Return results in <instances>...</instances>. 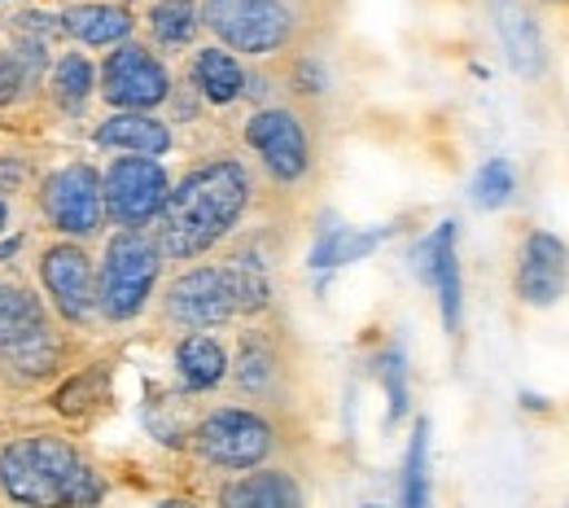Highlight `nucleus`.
Masks as SVG:
<instances>
[{
  "instance_id": "nucleus-1",
  "label": "nucleus",
  "mask_w": 569,
  "mask_h": 508,
  "mask_svg": "<svg viewBox=\"0 0 569 508\" xmlns=\"http://www.w3.org/2000/svg\"><path fill=\"white\" fill-rule=\"evenodd\" d=\"M250 202V176L232 158H214L193 167L158 216V250L171 259H198L219 246Z\"/></svg>"
},
{
  "instance_id": "nucleus-2",
  "label": "nucleus",
  "mask_w": 569,
  "mask_h": 508,
  "mask_svg": "<svg viewBox=\"0 0 569 508\" xmlns=\"http://www.w3.org/2000/svg\"><path fill=\"white\" fill-rule=\"evenodd\" d=\"M0 487L22 508H97L106 496L97 469L53 435L9 442L0 451Z\"/></svg>"
},
{
  "instance_id": "nucleus-3",
  "label": "nucleus",
  "mask_w": 569,
  "mask_h": 508,
  "mask_svg": "<svg viewBox=\"0 0 569 508\" xmlns=\"http://www.w3.org/2000/svg\"><path fill=\"white\" fill-rule=\"evenodd\" d=\"M162 272V250L141 228H123L101 259V281H97V307L106 320H132L149 302L153 281Z\"/></svg>"
},
{
  "instance_id": "nucleus-4",
  "label": "nucleus",
  "mask_w": 569,
  "mask_h": 508,
  "mask_svg": "<svg viewBox=\"0 0 569 508\" xmlns=\"http://www.w3.org/2000/svg\"><path fill=\"white\" fill-rule=\"evenodd\" d=\"M214 36L237 53H277L293 36V13L281 0H207L198 13Z\"/></svg>"
},
{
  "instance_id": "nucleus-5",
  "label": "nucleus",
  "mask_w": 569,
  "mask_h": 508,
  "mask_svg": "<svg viewBox=\"0 0 569 508\" xmlns=\"http://www.w3.org/2000/svg\"><path fill=\"white\" fill-rule=\"evenodd\" d=\"M0 356L27 377H40L58 363V342L40 298L22 286H0Z\"/></svg>"
},
{
  "instance_id": "nucleus-6",
  "label": "nucleus",
  "mask_w": 569,
  "mask_h": 508,
  "mask_svg": "<svg viewBox=\"0 0 569 508\" xmlns=\"http://www.w3.org/2000/svg\"><path fill=\"white\" fill-rule=\"evenodd\" d=\"M277 447L272 426L246 408H219L193 430V451L219 469H259Z\"/></svg>"
},
{
  "instance_id": "nucleus-7",
  "label": "nucleus",
  "mask_w": 569,
  "mask_h": 508,
  "mask_svg": "<svg viewBox=\"0 0 569 508\" xmlns=\"http://www.w3.org/2000/svg\"><path fill=\"white\" fill-rule=\"evenodd\" d=\"M167 193H171V180H167L162 162L141 158V153L114 158L106 180H101L106 216L114 219V223H123V228H141V223L162 216Z\"/></svg>"
},
{
  "instance_id": "nucleus-8",
  "label": "nucleus",
  "mask_w": 569,
  "mask_h": 508,
  "mask_svg": "<svg viewBox=\"0 0 569 508\" xmlns=\"http://www.w3.org/2000/svg\"><path fill=\"white\" fill-rule=\"evenodd\" d=\"M44 216L53 228L71 232V237H92L106 219V198H101V176L88 162H71L62 171H53L44 180Z\"/></svg>"
},
{
  "instance_id": "nucleus-9",
  "label": "nucleus",
  "mask_w": 569,
  "mask_h": 508,
  "mask_svg": "<svg viewBox=\"0 0 569 508\" xmlns=\"http://www.w3.org/2000/svg\"><path fill=\"white\" fill-rule=\"evenodd\" d=\"M101 92L110 106L119 110H153L171 97V74L167 67L141 49V44H119L110 58H106V71H101Z\"/></svg>"
},
{
  "instance_id": "nucleus-10",
  "label": "nucleus",
  "mask_w": 569,
  "mask_h": 508,
  "mask_svg": "<svg viewBox=\"0 0 569 508\" xmlns=\"http://www.w3.org/2000/svg\"><path fill=\"white\" fill-rule=\"evenodd\" d=\"M246 141L263 158V167L284 185H293L311 171V141H307V128L293 110H259L246 123Z\"/></svg>"
},
{
  "instance_id": "nucleus-11",
  "label": "nucleus",
  "mask_w": 569,
  "mask_h": 508,
  "mask_svg": "<svg viewBox=\"0 0 569 508\" xmlns=\"http://www.w3.org/2000/svg\"><path fill=\"white\" fill-rule=\"evenodd\" d=\"M167 316L176 325H189V329H207V325H223V320L241 316L228 268H193L180 281H171Z\"/></svg>"
},
{
  "instance_id": "nucleus-12",
  "label": "nucleus",
  "mask_w": 569,
  "mask_h": 508,
  "mask_svg": "<svg viewBox=\"0 0 569 508\" xmlns=\"http://www.w3.org/2000/svg\"><path fill=\"white\" fill-rule=\"evenodd\" d=\"M40 277H44V290L53 293V307L83 325L92 311H97V281H92V259L88 250H79L71 241H58L40 255Z\"/></svg>"
},
{
  "instance_id": "nucleus-13",
  "label": "nucleus",
  "mask_w": 569,
  "mask_h": 508,
  "mask_svg": "<svg viewBox=\"0 0 569 508\" xmlns=\"http://www.w3.org/2000/svg\"><path fill=\"white\" fill-rule=\"evenodd\" d=\"M569 286V250L552 232H530L517 263V298L526 307H552Z\"/></svg>"
},
{
  "instance_id": "nucleus-14",
  "label": "nucleus",
  "mask_w": 569,
  "mask_h": 508,
  "mask_svg": "<svg viewBox=\"0 0 569 508\" xmlns=\"http://www.w3.org/2000/svg\"><path fill=\"white\" fill-rule=\"evenodd\" d=\"M412 259H417V272L438 290L447 333H456V329H460V259H456V223L442 219L426 241L417 246Z\"/></svg>"
},
{
  "instance_id": "nucleus-15",
  "label": "nucleus",
  "mask_w": 569,
  "mask_h": 508,
  "mask_svg": "<svg viewBox=\"0 0 569 508\" xmlns=\"http://www.w3.org/2000/svg\"><path fill=\"white\" fill-rule=\"evenodd\" d=\"M496 27H499L503 49H508L512 71L526 74V79L543 74V67H548V53H543L539 27H535V18H530V13H526L517 0H496Z\"/></svg>"
},
{
  "instance_id": "nucleus-16",
  "label": "nucleus",
  "mask_w": 569,
  "mask_h": 508,
  "mask_svg": "<svg viewBox=\"0 0 569 508\" xmlns=\"http://www.w3.org/2000/svg\"><path fill=\"white\" fill-rule=\"evenodd\" d=\"M97 146L153 158V153H167V149H171V132H167V123L153 119V114L123 110V114H110V119L97 128Z\"/></svg>"
},
{
  "instance_id": "nucleus-17",
  "label": "nucleus",
  "mask_w": 569,
  "mask_h": 508,
  "mask_svg": "<svg viewBox=\"0 0 569 508\" xmlns=\"http://www.w3.org/2000/svg\"><path fill=\"white\" fill-rule=\"evenodd\" d=\"M219 508H302L298 482L281 469L246 474L219 491Z\"/></svg>"
},
{
  "instance_id": "nucleus-18",
  "label": "nucleus",
  "mask_w": 569,
  "mask_h": 508,
  "mask_svg": "<svg viewBox=\"0 0 569 508\" xmlns=\"http://www.w3.org/2000/svg\"><path fill=\"white\" fill-rule=\"evenodd\" d=\"M62 31L79 44H119L132 31V13L123 4H74L62 13Z\"/></svg>"
},
{
  "instance_id": "nucleus-19",
  "label": "nucleus",
  "mask_w": 569,
  "mask_h": 508,
  "mask_svg": "<svg viewBox=\"0 0 569 508\" xmlns=\"http://www.w3.org/2000/svg\"><path fill=\"white\" fill-rule=\"evenodd\" d=\"M176 368H180V381L189 390H214L223 377H228V356L223 347L207 338V333H189L180 347H176Z\"/></svg>"
},
{
  "instance_id": "nucleus-20",
  "label": "nucleus",
  "mask_w": 569,
  "mask_h": 508,
  "mask_svg": "<svg viewBox=\"0 0 569 508\" xmlns=\"http://www.w3.org/2000/svg\"><path fill=\"white\" fill-rule=\"evenodd\" d=\"M193 83H198V92H202L211 106H228V101H237V97L246 92V71H241V62H237L232 53H223V49H202V53L193 58Z\"/></svg>"
},
{
  "instance_id": "nucleus-21",
  "label": "nucleus",
  "mask_w": 569,
  "mask_h": 508,
  "mask_svg": "<svg viewBox=\"0 0 569 508\" xmlns=\"http://www.w3.org/2000/svg\"><path fill=\"white\" fill-rule=\"evenodd\" d=\"M386 237H390V228H329V232L311 246V268H342V263H356L363 255H372Z\"/></svg>"
},
{
  "instance_id": "nucleus-22",
  "label": "nucleus",
  "mask_w": 569,
  "mask_h": 508,
  "mask_svg": "<svg viewBox=\"0 0 569 508\" xmlns=\"http://www.w3.org/2000/svg\"><path fill=\"white\" fill-rule=\"evenodd\" d=\"M232 377H237V386H241L246 395H268V390L277 386V377H281L277 347H272L263 333H250V338L241 342V351H237Z\"/></svg>"
},
{
  "instance_id": "nucleus-23",
  "label": "nucleus",
  "mask_w": 569,
  "mask_h": 508,
  "mask_svg": "<svg viewBox=\"0 0 569 508\" xmlns=\"http://www.w3.org/2000/svg\"><path fill=\"white\" fill-rule=\"evenodd\" d=\"M228 277H232V290H237V311L241 316H254L272 302V281H268V268L254 259V255H237L223 263Z\"/></svg>"
},
{
  "instance_id": "nucleus-24",
  "label": "nucleus",
  "mask_w": 569,
  "mask_h": 508,
  "mask_svg": "<svg viewBox=\"0 0 569 508\" xmlns=\"http://www.w3.org/2000/svg\"><path fill=\"white\" fill-rule=\"evenodd\" d=\"M399 508H429V421H417L412 442H408Z\"/></svg>"
},
{
  "instance_id": "nucleus-25",
  "label": "nucleus",
  "mask_w": 569,
  "mask_h": 508,
  "mask_svg": "<svg viewBox=\"0 0 569 508\" xmlns=\"http://www.w3.org/2000/svg\"><path fill=\"white\" fill-rule=\"evenodd\" d=\"M92 83H97L92 62L79 58V53H67V58L58 62V71H53V97H58L67 110H79V106H88Z\"/></svg>"
},
{
  "instance_id": "nucleus-26",
  "label": "nucleus",
  "mask_w": 569,
  "mask_h": 508,
  "mask_svg": "<svg viewBox=\"0 0 569 508\" xmlns=\"http://www.w3.org/2000/svg\"><path fill=\"white\" fill-rule=\"evenodd\" d=\"M198 9L184 4V0H162L153 13H149V31L158 36V44H189L193 31H198Z\"/></svg>"
},
{
  "instance_id": "nucleus-27",
  "label": "nucleus",
  "mask_w": 569,
  "mask_h": 508,
  "mask_svg": "<svg viewBox=\"0 0 569 508\" xmlns=\"http://www.w3.org/2000/svg\"><path fill=\"white\" fill-rule=\"evenodd\" d=\"M512 193H517L512 162H508V158H491V162H482V171L473 176V202H478L482 211H499Z\"/></svg>"
},
{
  "instance_id": "nucleus-28",
  "label": "nucleus",
  "mask_w": 569,
  "mask_h": 508,
  "mask_svg": "<svg viewBox=\"0 0 569 508\" xmlns=\"http://www.w3.org/2000/svg\"><path fill=\"white\" fill-rule=\"evenodd\" d=\"M377 377H381L386 399H390V421H399L408 412V360L399 347H386L377 356Z\"/></svg>"
},
{
  "instance_id": "nucleus-29",
  "label": "nucleus",
  "mask_w": 569,
  "mask_h": 508,
  "mask_svg": "<svg viewBox=\"0 0 569 508\" xmlns=\"http://www.w3.org/2000/svg\"><path fill=\"white\" fill-rule=\"evenodd\" d=\"M18 88H22V71H18V62L0 53V106H4V101H13V97H18Z\"/></svg>"
},
{
  "instance_id": "nucleus-30",
  "label": "nucleus",
  "mask_w": 569,
  "mask_h": 508,
  "mask_svg": "<svg viewBox=\"0 0 569 508\" xmlns=\"http://www.w3.org/2000/svg\"><path fill=\"white\" fill-rule=\"evenodd\" d=\"M27 180V167L22 162H13V153L9 158H0V189H18Z\"/></svg>"
},
{
  "instance_id": "nucleus-31",
  "label": "nucleus",
  "mask_w": 569,
  "mask_h": 508,
  "mask_svg": "<svg viewBox=\"0 0 569 508\" xmlns=\"http://www.w3.org/2000/svg\"><path fill=\"white\" fill-rule=\"evenodd\" d=\"M298 83H302V92H325V74H320V67H311V62L298 67Z\"/></svg>"
},
{
  "instance_id": "nucleus-32",
  "label": "nucleus",
  "mask_w": 569,
  "mask_h": 508,
  "mask_svg": "<svg viewBox=\"0 0 569 508\" xmlns=\"http://www.w3.org/2000/svg\"><path fill=\"white\" fill-rule=\"evenodd\" d=\"M18 246H22V241H4V246H0V259H9V255H18Z\"/></svg>"
},
{
  "instance_id": "nucleus-33",
  "label": "nucleus",
  "mask_w": 569,
  "mask_h": 508,
  "mask_svg": "<svg viewBox=\"0 0 569 508\" xmlns=\"http://www.w3.org/2000/svg\"><path fill=\"white\" fill-rule=\"evenodd\" d=\"M158 508H198V505H193V500H162Z\"/></svg>"
},
{
  "instance_id": "nucleus-34",
  "label": "nucleus",
  "mask_w": 569,
  "mask_h": 508,
  "mask_svg": "<svg viewBox=\"0 0 569 508\" xmlns=\"http://www.w3.org/2000/svg\"><path fill=\"white\" fill-rule=\"evenodd\" d=\"M4 223H9V207H4V198H0V232H4Z\"/></svg>"
},
{
  "instance_id": "nucleus-35",
  "label": "nucleus",
  "mask_w": 569,
  "mask_h": 508,
  "mask_svg": "<svg viewBox=\"0 0 569 508\" xmlns=\"http://www.w3.org/2000/svg\"><path fill=\"white\" fill-rule=\"evenodd\" d=\"M363 508H377V505H363Z\"/></svg>"
}]
</instances>
